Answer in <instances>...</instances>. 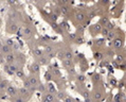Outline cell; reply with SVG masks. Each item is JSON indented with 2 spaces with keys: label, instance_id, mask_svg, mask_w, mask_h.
Here are the masks:
<instances>
[{
  "label": "cell",
  "instance_id": "1",
  "mask_svg": "<svg viewBox=\"0 0 126 102\" xmlns=\"http://www.w3.org/2000/svg\"><path fill=\"white\" fill-rule=\"evenodd\" d=\"M6 94L9 96H11V97L16 96L17 95V89L15 88L13 85H7V87H6Z\"/></svg>",
  "mask_w": 126,
  "mask_h": 102
},
{
  "label": "cell",
  "instance_id": "27",
  "mask_svg": "<svg viewBox=\"0 0 126 102\" xmlns=\"http://www.w3.org/2000/svg\"><path fill=\"white\" fill-rule=\"evenodd\" d=\"M51 73L50 72H46V74H44V78H46V80L47 81H50L51 80Z\"/></svg>",
  "mask_w": 126,
  "mask_h": 102
},
{
  "label": "cell",
  "instance_id": "25",
  "mask_svg": "<svg viewBox=\"0 0 126 102\" xmlns=\"http://www.w3.org/2000/svg\"><path fill=\"white\" fill-rule=\"evenodd\" d=\"M17 29H18V27H17L15 24H12V26H11V28H10V30H11V32H16V31H17Z\"/></svg>",
  "mask_w": 126,
  "mask_h": 102
},
{
  "label": "cell",
  "instance_id": "5",
  "mask_svg": "<svg viewBox=\"0 0 126 102\" xmlns=\"http://www.w3.org/2000/svg\"><path fill=\"white\" fill-rule=\"evenodd\" d=\"M39 70H40V66L38 65V63L32 64V66H31V72L37 73V72H39Z\"/></svg>",
  "mask_w": 126,
  "mask_h": 102
},
{
  "label": "cell",
  "instance_id": "31",
  "mask_svg": "<svg viewBox=\"0 0 126 102\" xmlns=\"http://www.w3.org/2000/svg\"><path fill=\"white\" fill-rule=\"evenodd\" d=\"M94 30H95V32H100L102 29H101L100 24H95V26H94Z\"/></svg>",
  "mask_w": 126,
  "mask_h": 102
},
{
  "label": "cell",
  "instance_id": "6",
  "mask_svg": "<svg viewBox=\"0 0 126 102\" xmlns=\"http://www.w3.org/2000/svg\"><path fill=\"white\" fill-rule=\"evenodd\" d=\"M63 64H64V66H65L66 68H72V66H73L72 60H64Z\"/></svg>",
  "mask_w": 126,
  "mask_h": 102
},
{
  "label": "cell",
  "instance_id": "22",
  "mask_svg": "<svg viewBox=\"0 0 126 102\" xmlns=\"http://www.w3.org/2000/svg\"><path fill=\"white\" fill-rule=\"evenodd\" d=\"M6 46H9L10 47V48H11V47H13V45H14V41H13V39H6Z\"/></svg>",
  "mask_w": 126,
  "mask_h": 102
},
{
  "label": "cell",
  "instance_id": "34",
  "mask_svg": "<svg viewBox=\"0 0 126 102\" xmlns=\"http://www.w3.org/2000/svg\"><path fill=\"white\" fill-rule=\"evenodd\" d=\"M13 47H14V49H15V50H17V49L19 48V46H18V44H17V43H14Z\"/></svg>",
  "mask_w": 126,
  "mask_h": 102
},
{
  "label": "cell",
  "instance_id": "13",
  "mask_svg": "<svg viewBox=\"0 0 126 102\" xmlns=\"http://www.w3.org/2000/svg\"><path fill=\"white\" fill-rule=\"evenodd\" d=\"M68 12H69V9H68V6H63L60 7V13L63 14V15H67L68 14Z\"/></svg>",
  "mask_w": 126,
  "mask_h": 102
},
{
  "label": "cell",
  "instance_id": "28",
  "mask_svg": "<svg viewBox=\"0 0 126 102\" xmlns=\"http://www.w3.org/2000/svg\"><path fill=\"white\" fill-rule=\"evenodd\" d=\"M77 80L80 82H84V81H85V77H84L83 74H80V76L77 77Z\"/></svg>",
  "mask_w": 126,
  "mask_h": 102
},
{
  "label": "cell",
  "instance_id": "16",
  "mask_svg": "<svg viewBox=\"0 0 126 102\" xmlns=\"http://www.w3.org/2000/svg\"><path fill=\"white\" fill-rule=\"evenodd\" d=\"M52 72H53V76H55V77H60V71H59V69L57 68H53L52 69Z\"/></svg>",
  "mask_w": 126,
  "mask_h": 102
},
{
  "label": "cell",
  "instance_id": "21",
  "mask_svg": "<svg viewBox=\"0 0 126 102\" xmlns=\"http://www.w3.org/2000/svg\"><path fill=\"white\" fill-rule=\"evenodd\" d=\"M6 87H7V82H6V81L0 82V88H1V89H4V88H6Z\"/></svg>",
  "mask_w": 126,
  "mask_h": 102
},
{
  "label": "cell",
  "instance_id": "9",
  "mask_svg": "<svg viewBox=\"0 0 126 102\" xmlns=\"http://www.w3.org/2000/svg\"><path fill=\"white\" fill-rule=\"evenodd\" d=\"M19 94H20L21 96H29L30 90L29 89H27L26 87H21L20 89H19Z\"/></svg>",
  "mask_w": 126,
  "mask_h": 102
},
{
  "label": "cell",
  "instance_id": "29",
  "mask_svg": "<svg viewBox=\"0 0 126 102\" xmlns=\"http://www.w3.org/2000/svg\"><path fill=\"white\" fill-rule=\"evenodd\" d=\"M69 38L72 39V41H73V39H75L76 38V34L75 33H70V34H69Z\"/></svg>",
  "mask_w": 126,
  "mask_h": 102
},
{
  "label": "cell",
  "instance_id": "33",
  "mask_svg": "<svg viewBox=\"0 0 126 102\" xmlns=\"http://www.w3.org/2000/svg\"><path fill=\"white\" fill-rule=\"evenodd\" d=\"M108 22H109V20H108L107 18H104V19H103V24H104V26H106V24H107Z\"/></svg>",
  "mask_w": 126,
  "mask_h": 102
},
{
  "label": "cell",
  "instance_id": "3",
  "mask_svg": "<svg viewBox=\"0 0 126 102\" xmlns=\"http://www.w3.org/2000/svg\"><path fill=\"white\" fill-rule=\"evenodd\" d=\"M28 82L30 83V85H31L32 87H35L37 84H38V80H37V78L36 77H34V76L30 77V78L28 79Z\"/></svg>",
  "mask_w": 126,
  "mask_h": 102
},
{
  "label": "cell",
  "instance_id": "36",
  "mask_svg": "<svg viewBox=\"0 0 126 102\" xmlns=\"http://www.w3.org/2000/svg\"><path fill=\"white\" fill-rule=\"evenodd\" d=\"M103 39H99V41H98V43H96V44H98V45H103Z\"/></svg>",
  "mask_w": 126,
  "mask_h": 102
},
{
  "label": "cell",
  "instance_id": "20",
  "mask_svg": "<svg viewBox=\"0 0 126 102\" xmlns=\"http://www.w3.org/2000/svg\"><path fill=\"white\" fill-rule=\"evenodd\" d=\"M93 97H94V99H96V100H100V99L102 98V94H101L100 91H95Z\"/></svg>",
  "mask_w": 126,
  "mask_h": 102
},
{
  "label": "cell",
  "instance_id": "14",
  "mask_svg": "<svg viewBox=\"0 0 126 102\" xmlns=\"http://www.w3.org/2000/svg\"><path fill=\"white\" fill-rule=\"evenodd\" d=\"M72 52H71L70 50L66 51L65 52V60H72Z\"/></svg>",
  "mask_w": 126,
  "mask_h": 102
},
{
  "label": "cell",
  "instance_id": "44",
  "mask_svg": "<svg viewBox=\"0 0 126 102\" xmlns=\"http://www.w3.org/2000/svg\"><path fill=\"white\" fill-rule=\"evenodd\" d=\"M1 46H2V44H1V41H0V48H1Z\"/></svg>",
  "mask_w": 126,
  "mask_h": 102
},
{
  "label": "cell",
  "instance_id": "18",
  "mask_svg": "<svg viewBox=\"0 0 126 102\" xmlns=\"http://www.w3.org/2000/svg\"><path fill=\"white\" fill-rule=\"evenodd\" d=\"M101 32H102V35L106 37V36L108 35V33H109L110 31H109V30H108L107 28H105V27H104V28H103L102 30H101Z\"/></svg>",
  "mask_w": 126,
  "mask_h": 102
},
{
  "label": "cell",
  "instance_id": "42",
  "mask_svg": "<svg viewBox=\"0 0 126 102\" xmlns=\"http://www.w3.org/2000/svg\"><path fill=\"white\" fill-rule=\"evenodd\" d=\"M9 3H10V4H14L15 2H14V1H9Z\"/></svg>",
  "mask_w": 126,
  "mask_h": 102
},
{
  "label": "cell",
  "instance_id": "24",
  "mask_svg": "<svg viewBox=\"0 0 126 102\" xmlns=\"http://www.w3.org/2000/svg\"><path fill=\"white\" fill-rule=\"evenodd\" d=\"M105 28H107V29L110 31V30H112L113 28H115V24H111V22H108V24L105 26Z\"/></svg>",
  "mask_w": 126,
  "mask_h": 102
},
{
  "label": "cell",
  "instance_id": "17",
  "mask_svg": "<svg viewBox=\"0 0 126 102\" xmlns=\"http://www.w3.org/2000/svg\"><path fill=\"white\" fill-rule=\"evenodd\" d=\"M44 52H46V53H49L50 54L52 51H53V48H52L51 46H49V45H47L46 47H44Z\"/></svg>",
  "mask_w": 126,
  "mask_h": 102
},
{
  "label": "cell",
  "instance_id": "15",
  "mask_svg": "<svg viewBox=\"0 0 126 102\" xmlns=\"http://www.w3.org/2000/svg\"><path fill=\"white\" fill-rule=\"evenodd\" d=\"M84 18H85V14H83V13H77L76 14V19H77L78 21H83Z\"/></svg>",
  "mask_w": 126,
  "mask_h": 102
},
{
  "label": "cell",
  "instance_id": "35",
  "mask_svg": "<svg viewBox=\"0 0 126 102\" xmlns=\"http://www.w3.org/2000/svg\"><path fill=\"white\" fill-rule=\"evenodd\" d=\"M83 95L86 97V99H87L88 97H89V93H88V91H84V93H83Z\"/></svg>",
  "mask_w": 126,
  "mask_h": 102
},
{
  "label": "cell",
  "instance_id": "19",
  "mask_svg": "<svg viewBox=\"0 0 126 102\" xmlns=\"http://www.w3.org/2000/svg\"><path fill=\"white\" fill-rule=\"evenodd\" d=\"M44 99H47V100L53 102V100H54V96L52 95V94H47V95L44 96Z\"/></svg>",
  "mask_w": 126,
  "mask_h": 102
},
{
  "label": "cell",
  "instance_id": "26",
  "mask_svg": "<svg viewBox=\"0 0 126 102\" xmlns=\"http://www.w3.org/2000/svg\"><path fill=\"white\" fill-rule=\"evenodd\" d=\"M115 34L113 33V32H109V33H108V35L106 36V37H107L108 39H112V38H115Z\"/></svg>",
  "mask_w": 126,
  "mask_h": 102
},
{
  "label": "cell",
  "instance_id": "12",
  "mask_svg": "<svg viewBox=\"0 0 126 102\" xmlns=\"http://www.w3.org/2000/svg\"><path fill=\"white\" fill-rule=\"evenodd\" d=\"M15 73H16V76L18 77V78H20V79H23L24 77H26V76H24V72L21 70V69H18V70H17Z\"/></svg>",
  "mask_w": 126,
  "mask_h": 102
},
{
  "label": "cell",
  "instance_id": "8",
  "mask_svg": "<svg viewBox=\"0 0 126 102\" xmlns=\"http://www.w3.org/2000/svg\"><path fill=\"white\" fill-rule=\"evenodd\" d=\"M32 33H33V31H32V29L30 28V27H26V28L23 29V34L26 36H31Z\"/></svg>",
  "mask_w": 126,
  "mask_h": 102
},
{
  "label": "cell",
  "instance_id": "10",
  "mask_svg": "<svg viewBox=\"0 0 126 102\" xmlns=\"http://www.w3.org/2000/svg\"><path fill=\"white\" fill-rule=\"evenodd\" d=\"M48 88H49V91H50L49 94H52V95H53V94H55V93H56V88H55V86H54L52 83H49V84H48Z\"/></svg>",
  "mask_w": 126,
  "mask_h": 102
},
{
  "label": "cell",
  "instance_id": "30",
  "mask_svg": "<svg viewBox=\"0 0 126 102\" xmlns=\"http://www.w3.org/2000/svg\"><path fill=\"white\" fill-rule=\"evenodd\" d=\"M64 101L65 102H73V99L70 98V97H65V98H64Z\"/></svg>",
  "mask_w": 126,
  "mask_h": 102
},
{
  "label": "cell",
  "instance_id": "11",
  "mask_svg": "<svg viewBox=\"0 0 126 102\" xmlns=\"http://www.w3.org/2000/svg\"><path fill=\"white\" fill-rule=\"evenodd\" d=\"M44 54V51L41 50V49H35L34 50V55L35 56H38V58H41Z\"/></svg>",
  "mask_w": 126,
  "mask_h": 102
},
{
  "label": "cell",
  "instance_id": "43",
  "mask_svg": "<svg viewBox=\"0 0 126 102\" xmlns=\"http://www.w3.org/2000/svg\"><path fill=\"white\" fill-rule=\"evenodd\" d=\"M44 102H51V101H49V100H47V99H44Z\"/></svg>",
  "mask_w": 126,
  "mask_h": 102
},
{
  "label": "cell",
  "instance_id": "23",
  "mask_svg": "<svg viewBox=\"0 0 126 102\" xmlns=\"http://www.w3.org/2000/svg\"><path fill=\"white\" fill-rule=\"evenodd\" d=\"M44 64H47V59H46V58H40L38 65L40 66V65H44Z\"/></svg>",
  "mask_w": 126,
  "mask_h": 102
},
{
  "label": "cell",
  "instance_id": "37",
  "mask_svg": "<svg viewBox=\"0 0 126 102\" xmlns=\"http://www.w3.org/2000/svg\"><path fill=\"white\" fill-rule=\"evenodd\" d=\"M117 59H118V61H119V62H121V61H123V56H121V55H119V56H118V58H117Z\"/></svg>",
  "mask_w": 126,
  "mask_h": 102
},
{
  "label": "cell",
  "instance_id": "2",
  "mask_svg": "<svg viewBox=\"0 0 126 102\" xmlns=\"http://www.w3.org/2000/svg\"><path fill=\"white\" fill-rule=\"evenodd\" d=\"M4 60H5V62L9 64V65H11V64H13V62L15 61V56H14L13 53H9V54H5Z\"/></svg>",
  "mask_w": 126,
  "mask_h": 102
},
{
  "label": "cell",
  "instance_id": "38",
  "mask_svg": "<svg viewBox=\"0 0 126 102\" xmlns=\"http://www.w3.org/2000/svg\"><path fill=\"white\" fill-rule=\"evenodd\" d=\"M16 102H23V100L21 98H18V99H16Z\"/></svg>",
  "mask_w": 126,
  "mask_h": 102
},
{
  "label": "cell",
  "instance_id": "7",
  "mask_svg": "<svg viewBox=\"0 0 126 102\" xmlns=\"http://www.w3.org/2000/svg\"><path fill=\"white\" fill-rule=\"evenodd\" d=\"M113 45H115V48H118V49L122 48V46H123V42H122V39H120V38L115 39V43H113Z\"/></svg>",
  "mask_w": 126,
  "mask_h": 102
},
{
  "label": "cell",
  "instance_id": "40",
  "mask_svg": "<svg viewBox=\"0 0 126 102\" xmlns=\"http://www.w3.org/2000/svg\"><path fill=\"white\" fill-rule=\"evenodd\" d=\"M82 43H83V38H80L78 39V44H82Z\"/></svg>",
  "mask_w": 126,
  "mask_h": 102
},
{
  "label": "cell",
  "instance_id": "32",
  "mask_svg": "<svg viewBox=\"0 0 126 102\" xmlns=\"http://www.w3.org/2000/svg\"><path fill=\"white\" fill-rule=\"evenodd\" d=\"M65 97H66V96H65V94H64V93H59V94H58V98H59V99H64Z\"/></svg>",
  "mask_w": 126,
  "mask_h": 102
},
{
  "label": "cell",
  "instance_id": "4",
  "mask_svg": "<svg viewBox=\"0 0 126 102\" xmlns=\"http://www.w3.org/2000/svg\"><path fill=\"white\" fill-rule=\"evenodd\" d=\"M0 50H1L2 54H9V53H11L12 49L10 48L9 46H6V45L4 44V45H2V46H1V48H0Z\"/></svg>",
  "mask_w": 126,
  "mask_h": 102
},
{
  "label": "cell",
  "instance_id": "39",
  "mask_svg": "<svg viewBox=\"0 0 126 102\" xmlns=\"http://www.w3.org/2000/svg\"><path fill=\"white\" fill-rule=\"evenodd\" d=\"M94 79H95V80H99V79H100V76H99V74H96V76L94 77Z\"/></svg>",
  "mask_w": 126,
  "mask_h": 102
},
{
  "label": "cell",
  "instance_id": "41",
  "mask_svg": "<svg viewBox=\"0 0 126 102\" xmlns=\"http://www.w3.org/2000/svg\"><path fill=\"white\" fill-rule=\"evenodd\" d=\"M1 62H2V54L0 53V63H1Z\"/></svg>",
  "mask_w": 126,
  "mask_h": 102
}]
</instances>
